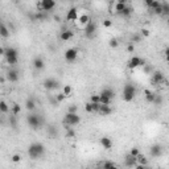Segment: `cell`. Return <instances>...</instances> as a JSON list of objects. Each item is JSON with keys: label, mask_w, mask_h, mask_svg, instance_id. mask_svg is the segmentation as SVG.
Segmentation results:
<instances>
[{"label": "cell", "mask_w": 169, "mask_h": 169, "mask_svg": "<svg viewBox=\"0 0 169 169\" xmlns=\"http://www.w3.org/2000/svg\"><path fill=\"white\" fill-rule=\"evenodd\" d=\"M144 65H145V60L141 57H137V55H133V57L128 61V63H127V66H128L129 69H136V67H139V66H144Z\"/></svg>", "instance_id": "obj_8"}, {"label": "cell", "mask_w": 169, "mask_h": 169, "mask_svg": "<svg viewBox=\"0 0 169 169\" xmlns=\"http://www.w3.org/2000/svg\"><path fill=\"white\" fill-rule=\"evenodd\" d=\"M31 18L32 20H36V21H44L48 18V15H46V12H40V11H37L36 13L31 15Z\"/></svg>", "instance_id": "obj_16"}, {"label": "cell", "mask_w": 169, "mask_h": 169, "mask_svg": "<svg viewBox=\"0 0 169 169\" xmlns=\"http://www.w3.org/2000/svg\"><path fill=\"white\" fill-rule=\"evenodd\" d=\"M11 34L9 29L7 28V25L3 23H0V37H3V38H8Z\"/></svg>", "instance_id": "obj_23"}, {"label": "cell", "mask_w": 169, "mask_h": 169, "mask_svg": "<svg viewBox=\"0 0 169 169\" xmlns=\"http://www.w3.org/2000/svg\"><path fill=\"white\" fill-rule=\"evenodd\" d=\"M11 160H12V163H20V161H21V155L15 153V155L11 157Z\"/></svg>", "instance_id": "obj_41"}, {"label": "cell", "mask_w": 169, "mask_h": 169, "mask_svg": "<svg viewBox=\"0 0 169 169\" xmlns=\"http://www.w3.org/2000/svg\"><path fill=\"white\" fill-rule=\"evenodd\" d=\"M136 161H137V164H140V165H145V166L148 165V158L145 157L144 155H141V153L136 157Z\"/></svg>", "instance_id": "obj_29"}, {"label": "cell", "mask_w": 169, "mask_h": 169, "mask_svg": "<svg viewBox=\"0 0 169 169\" xmlns=\"http://www.w3.org/2000/svg\"><path fill=\"white\" fill-rule=\"evenodd\" d=\"M132 12H133V8H132L131 5L127 4V7L124 8V11L120 13V16H124V17H128V16H131V15H132Z\"/></svg>", "instance_id": "obj_30"}, {"label": "cell", "mask_w": 169, "mask_h": 169, "mask_svg": "<svg viewBox=\"0 0 169 169\" xmlns=\"http://www.w3.org/2000/svg\"><path fill=\"white\" fill-rule=\"evenodd\" d=\"M91 107H92V112L98 114V111L100 108V103H91Z\"/></svg>", "instance_id": "obj_43"}, {"label": "cell", "mask_w": 169, "mask_h": 169, "mask_svg": "<svg viewBox=\"0 0 169 169\" xmlns=\"http://www.w3.org/2000/svg\"><path fill=\"white\" fill-rule=\"evenodd\" d=\"M32 63H33V67L36 69V70H42V69L45 67V62L41 57H36Z\"/></svg>", "instance_id": "obj_17"}, {"label": "cell", "mask_w": 169, "mask_h": 169, "mask_svg": "<svg viewBox=\"0 0 169 169\" xmlns=\"http://www.w3.org/2000/svg\"><path fill=\"white\" fill-rule=\"evenodd\" d=\"M71 91H73V89H71V86H70V84H65V86H63L62 94L65 95V97H69V95L71 94Z\"/></svg>", "instance_id": "obj_35"}, {"label": "cell", "mask_w": 169, "mask_h": 169, "mask_svg": "<svg viewBox=\"0 0 169 169\" xmlns=\"http://www.w3.org/2000/svg\"><path fill=\"white\" fill-rule=\"evenodd\" d=\"M65 95H63L62 94V92H60V94H57V95H55V98H54V99H55V102H57V103H61V102H63V100H65Z\"/></svg>", "instance_id": "obj_39"}, {"label": "cell", "mask_w": 169, "mask_h": 169, "mask_svg": "<svg viewBox=\"0 0 169 169\" xmlns=\"http://www.w3.org/2000/svg\"><path fill=\"white\" fill-rule=\"evenodd\" d=\"M75 131H74V128H70V129H67L66 131V137L67 139H73V137H75Z\"/></svg>", "instance_id": "obj_37"}, {"label": "cell", "mask_w": 169, "mask_h": 169, "mask_svg": "<svg viewBox=\"0 0 169 169\" xmlns=\"http://www.w3.org/2000/svg\"><path fill=\"white\" fill-rule=\"evenodd\" d=\"M28 155H29V157L33 158V160H37V158H40L41 156H44L45 155L44 144H41V143H32L28 147Z\"/></svg>", "instance_id": "obj_1"}, {"label": "cell", "mask_w": 169, "mask_h": 169, "mask_svg": "<svg viewBox=\"0 0 169 169\" xmlns=\"http://www.w3.org/2000/svg\"><path fill=\"white\" fill-rule=\"evenodd\" d=\"M84 110H86V112H92V107H91V103H86L84 104Z\"/></svg>", "instance_id": "obj_46"}, {"label": "cell", "mask_w": 169, "mask_h": 169, "mask_svg": "<svg viewBox=\"0 0 169 169\" xmlns=\"http://www.w3.org/2000/svg\"><path fill=\"white\" fill-rule=\"evenodd\" d=\"M110 169H119V168H118V166H116V165H114V166H111Z\"/></svg>", "instance_id": "obj_53"}, {"label": "cell", "mask_w": 169, "mask_h": 169, "mask_svg": "<svg viewBox=\"0 0 169 169\" xmlns=\"http://www.w3.org/2000/svg\"><path fill=\"white\" fill-rule=\"evenodd\" d=\"M78 18V11L77 8H70L66 13V20L67 21H75Z\"/></svg>", "instance_id": "obj_15"}, {"label": "cell", "mask_w": 169, "mask_h": 169, "mask_svg": "<svg viewBox=\"0 0 169 169\" xmlns=\"http://www.w3.org/2000/svg\"><path fill=\"white\" fill-rule=\"evenodd\" d=\"M79 121H81V118H79L78 114H66L65 118H63L62 120V124L63 126H69V127H75L77 124H79Z\"/></svg>", "instance_id": "obj_5"}, {"label": "cell", "mask_w": 169, "mask_h": 169, "mask_svg": "<svg viewBox=\"0 0 169 169\" xmlns=\"http://www.w3.org/2000/svg\"><path fill=\"white\" fill-rule=\"evenodd\" d=\"M115 164L112 163V161H106L104 164H103V169H110L111 166H114Z\"/></svg>", "instance_id": "obj_45"}, {"label": "cell", "mask_w": 169, "mask_h": 169, "mask_svg": "<svg viewBox=\"0 0 169 169\" xmlns=\"http://www.w3.org/2000/svg\"><path fill=\"white\" fill-rule=\"evenodd\" d=\"M55 7V1L54 0H42L37 4V8H38L40 12H49V11L54 9Z\"/></svg>", "instance_id": "obj_6"}, {"label": "cell", "mask_w": 169, "mask_h": 169, "mask_svg": "<svg viewBox=\"0 0 169 169\" xmlns=\"http://www.w3.org/2000/svg\"><path fill=\"white\" fill-rule=\"evenodd\" d=\"M90 103H99V94L91 95V98H90Z\"/></svg>", "instance_id": "obj_42"}, {"label": "cell", "mask_w": 169, "mask_h": 169, "mask_svg": "<svg viewBox=\"0 0 169 169\" xmlns=\"http://www.w3.org/2000/svg\"><path fill=\"white\" fill-rule=\"evenodd\" d=\"M58 81L55 78H46L44 82H42V86H44L45 90H48V91H53V90L58 89Z\"/></svg>", "instance_id": "obj_9"}, {"label": "cell", "mask_w": 169, "mask_h": 169, "mask_svg": "<svg viewBox=\"0 0 169 169\" xmlns=\"http://www.w3.org/2000/svg\"><path fill=\"white\" fill-rule=\"evenodd\" d=\"M163 102H164L163 95L156 94V95H155V100H153V104H156V106H161V104H163Z\"/></svg>", "instance_id": "obj_33"}, {"label": "cell", "mask_w": 169, "mask_h": 169, "mask_svg": "<svg viewBox=\"0 0 169 169\" xmlns=\"http://www.w3.org/2000/svg\"><path fill=\"white\" fill-rule=\"evenodd\" d=\"M141 40H143L141 34H140V33H135L133 36H132V38H131V44H136V42H141Z\"/></svg>", "instance_id": "obj_34"}, {"label": "cell", "mask_w": 169, "mask_h": 169, "mask_svg": "<svg viewBox=\"0 0 169 169\" xmlns=\"http://www.w3.org/2000/svg\"><path fill=\"white\" fill-rule=\"evenodd\" d=\"M5 54V49L3 46H0V55H4Z\"/></svg>", "instance_id": "obj_51"}, {"label": "cell", "mask_w": 169, "mask_h": 169, "mask_svg": "<svg viewBox=\"0 0 169 169\" xmlns=\"http://www.w3.org/2000/svg\"><path fill=\"white\" fill-rule=\"evenodd\" d=\"M127 52H128V53H133L135 52L133 44H128V45H127Z\"/></svg>", "instance_id": "obj_47"}, {"label": "cell", "mask_w": 169, "mask_h": 169, "mask_svg": "<svg viewBox=\"0 0 169 169\" xmlns=\"http://www.w3.org/2000/svg\"><path fill=\"white\" fill-rule=\"evenodd\" d=\"M110 46L114 48V49H115V48H118V46H119L118 38H115V37H114V38H111V40H110Z\"/></svg>", "instance_id": "obj_40"}, {"label": "cell", "mask_w": 169, "mask_h": 169, "mask_svg": "<svg viewBox=\"0 0 169 169\" xmlns=\"http://www.w3.org/2000/svg\"><path fill=\"white\" fill-rule=\"evenodd\" d=\"M73 36H74V33L70 31V29H65V31H62L61 32V40L62 41H69V40H71L73 38Z\"/></svg>", "instance_id": "obj_20"}, {"label": "cell", "mask_w": 169, "mask_h": 169, "mask_svg": "<svg viewBox=\"0 0 169 169\" xmlns=\"http://www.w3.org/2000/svg\"><path fill=\"white\" fill-rule=\"evenodd\" d=\"M48 135H49V137H52V139H57L58 137V129L55 126H49L48 127Z\"/></svg>", "instance_id": "obj_24"}, {"label": "cell", "mask_w": 169, "mask_h": 169, "mask_svg": "<svg viewBox=\"0 0 169 169\" xmlns=\"http://www.w3.org/2000/svg\"><path fill=\"white\" fill-rule=\"evenodd\" d=\"M84 36L87 37V38H94L95 37V33H97V24L94 23V21L90 20V23L87 24V25H84Z\"/></svg>", "instance_id": "obj_7"}, {"label": "cell", "mask_w": 169, "mask_h": 169, "mask_svg": "<svg viewBox=\"0 0 169 169\" xmlns=\"http://www.w3.org/2000/svg\"><path fill=\"white\" fill-rule=\"evenodd\" d=\"M77 111H78V107H77L75 104H71L70 107H69L67 112H69V114H77Z\"/></svg>", "instance_id": "obj_44"}, {"label": "cell", "mask_w": 169, "mask_h": 169, "mask_svg": "<svg viewBox=\"0 0 169 169\" xmlns=\"http://www.w3.org/2000/svg\"><path fill=\"white\" fill-rule=\"evenodd\" d=\"M5 77H7V79L9 82H17L18 81V71L16 70V69H9V70L7 71V74H5Z\"/></svg>", "instance_id": "obj_13"}, {"label": "cell", "mask_w": 169, "mask_h": 169, "mask_svg": "<svg viewBox=\"0 0 169 169\" xmlns=\"http://www.w3.org/2000/svg\"><path fill=\"white\" fill-rule=\"evenodd\" d=\"M79 23L82 24V25H87V24L90 23V17H89V15H82V16H79Z\"/></svg>", "instance_id": "obj_32"}, {"label": "cell", "mask_w": 169, "mask_h": 169, "mask_svg": "<svg viewBox=\"0 0 169 169\" xmlns=\"http://www.w3.org/2000/svg\"><path fill=\"white\" fill-rule=\"evenodd\" d=\"M144 70L148 73V71H151V70H152V69H151V66H145V69H144Z\"/></svg>", "instance_id": "obj_52"}, {"label": "cell", "mask_w": 169, "mask_h": 169, "mask_svg": "<svg viewBox=\"0 0 169 169\" xmlns=\"http://www.w3.org/2000/svg\"><path fill=\"white\" fill-rule=\"evenodd\" d=\"M9 112V106L7 104V102L0 100V114H8Z\"/></svg>", "instance_id": "obj_28"}, {"label": "cell", "mask_w": 169, "mask_h": 169, "mask_svg": "<svg viewBox=\"0 0 169 169\" xmlns=\"http://www.w3.org/2000/svg\"><path fill=\"white\" fill-rule=\"evenodd\" d=\"M129 155H131L132 157H137V156L140 155V149H139L137 147H133V148L131 149V152H129Z\"/></svg>", "instance_id": "obj_38"}, {"label": "cell", "mask_w": 169, "mask_h": 169, "mask_svg": "<svg viewBox=\"0 0 169 169\" xmlns=\"http://www.w3.org/2000/svg\"><path fill=\"white\" fill-rule=\"evenodd\" d=\"M111 112H112V108H111L110 106H103V104H100V108H99V111H98V114L102 116H108V115H111Z\"/></svg>", "instance_id": "obj_21"}, {"label": "cell", "mask_w": 169, "mask_h": 169, "mask_svg": "<svg viewBox=\"0 0 169 169\" xmlns=\"http://www.w3.org/2000/svg\"><path fill=\"white\" fill-rule=\"evenodd\" d=\"M135 97H136V87L132 83H127L123 87V99L126 102H131V100H133Z\"/></svg>", "instance_id": "obj_4"}, {"label": "cell", "mask_w": 169, "mask_h": 169, "mask_svg": "<svg viewBox=\"0 0 169 169\" xmlns=\"http://www.w3.org/2000/svg\"><path fill=\"white\" fill-rule=\"evenodd\" d=\"M149 152L152 157H160L163 155V145L160 144H153L152 147L149 148Z\"/></svg>", "instance_id": "obj_12"}, {"label": "cell", "mask_w": 169, "mask_h": 169, "mask_svg": "<svg viewBox=\"0 0 169 169\" xmlns=\"http://www.w3.org/2000/svg\"><path fill=\"white\" fill-rule=\"evenodd\" d=\"M0 23H1V18H0Z\"/></svg>", "instance_id": "obj_55"}, {"label": "cell", "mask_w": 169, "mask_h": 169, "mask_svg": "<svg viewBox=\"0 0 169 169\" xmlns=\"http://www.w3.org/2000/svg\"><path fill=\"white\" fill-rule=\"evenodd\" d=\"M100 95H104V97H107L108 99L112 100L114 97H115V91H114L111 87H104V89L100 91Z\"/></svg>", "instance_id": "obj_19"}, {"label": "cell", "mask_w": 169, "mask_h": 169, "mask_svg": "<svg viewBox=\"0 0 169 169\" xmlns=\"http://www.w3.org/2000/svg\"><path fill=\"white\" fill-rule=\"evenodd\" d=\"M144 95H145V100H147L148 103H153V100H155V95L156 92L151 91V90H144Z\"/></svg>", "instance_id": "obj_25"}, {"label": "cell", "mask_w": 169, "mask_h": 169, "mask_svg": "<svg viewBox=\"0 0 169 169\" xmlns=\"http://www.w3.org/2000/svg\"><path fill=\"white\" fill-rule=\"evenodd\" d=\"M151 82H152V84H155V86L164 83V82H165V75H164V73L163 71H153Z\"/></svg>", "instance_id": "obj_10"}, {"label": "cell", "mask_w": 169, "mask_h": 169, "mask_svg": "<svg viewBox=\"0 0 169 169\" xmlns=\"http://www.w3.org/2000/svg\"><path fill=\"white\" fill-rule=\"evenodd\" d=\"M8 120H9V124H11V127H12V128H16V127H17V120H16V116L15 115L9 116V119H8Z\"/></svg>", "instance_id": "obj_36"}, {"label": "cell", "mask_w": 169, "mask_h": 169, "mask_svg": "<svg viewBox=\"0 0 169 169\" xmlns=\"http://www.w3.org/2000/svg\"><path fill=\"white\" fill-rule=\"evenodd\" d=\"M25 108L28 111H34V108H36V102H34L33 98H28V99L25 100Z\"/></svg>", "instance_id": "obj_26"}, {"label": "cell", "mask_w": 169, "mask_h": 169, "mask_svg": "<svg viewBox=\"0 0 169 169\" xmlns=\"http://www.w3.org/2000/svg\"><path fill=\"white\" fill-rule=\"evenodd\" d=\"M141 37H148L149 36V31H148V29H141Z\"/></svg>", "instance_id": "obj_49"}, {"label": "cell", "mask_w": 169, "mask_h": 169, "mask_svg": "<svg viewBox=\"0 0 169 169\" xmlns=\"http://www.w3.org/2000/svg\"><path fill=\"white\" fill-rule=\"evenodd\" d=\"M126 7H127L126 0H119V1H116L115 4H114V11H115L118 15H120V13L124 11V8H126Z\"/></svg>", "instance_id": "obj_14"}, {"label": "cell", "mask_w": 169, "mask_h": 169, "mask_svg": "<svg viewBox=\"0 0 169 169\" xmlns=\"http://www.w3.org/2000/svg\"><path fill=\"white\" fill-rule=\"evenodd\" d=\"M161 15H169V4L166 1H161Z\"/></svg>", "instance_id": "obj_31"}, {"label": "cell", "mask_w": 169, "mask_h": 169, "mask_svg": "<svg viewBox=\"0 0 169 169\" xmlns=\"http://www.w3.org/2000/svg\"><path fill=\"white\" fill-rule=\"evenodd\" d=\"M5 60L11 66H15L18 61V52L15 48H7L5 49Z\"/></svg>", "instance_id": "obj_3"}, {"label": "cell", "mask_w": 169, "mask_h": 169, "mask_svg": "<svg viewBox=\"0 0 169 169\" xmlns=\"http://www.w3.org/2000/svg\"><path fill=\"white\" fill-rule=\"evenodd\" d=\"M26 123L29 124V127L33 129H38L40 127L42 126V124L45 123L44 118H41V115H37V114H29L28 116H26Z\"/></svg>", "instance_id": "obj_2"}, {"label": "cell", "mask_w": 169, "mask_h": 169, "mask_svg": "<svg viewBox=\"0 0 169 169\" xmlns=\"http://www.w3.org/2000/svg\"><path fill=\"white\" fill-rule=\"evenodd\" d=\"M137 164L136 161V157H132L131 155H127L126 158H124V165L127 166V168H132V166H135Z\"/></svg>", "instance_id": "obj_18"}, {"label": "cell", "mask_w": 169, "mask_h": 169, "mask_svg": "<svg viewBox=\"0 0 169 169\" xmlns=\"http://www.w3.org/2000/svg\"><path fill=\"white\" fill-rule=\"evenodd\" d=\"M111 24H112V21L108 20V18H106L104 21H103V26H106V28H108V26H111Z\"/></svg>", "instance_id": "obj_48"}, {"label": "cell", "mask_w": 169, "mask_h": 169, "mask_svg": "<svg viewBox=\"0 0 169 169\" xmlns=\"http://www.w3.org/2000/svg\"><path fill=\"white\" fill-rule=\"evenodd\" d=\"M11 112H12V115L17 116L18 114L21 112V106L17 104V103H13V104L11 106Z\"/></svg>", "instance_id": "obj_27"}, {"label": "cell", "mask_w": 169, "mask_h": 169, "mask_svg": "<svg viewBox=\"0 0 169 169\" xmlns=\"http://www.w3.org/2000/svg\"><path fill=\"white\" fill-rule=\"evenodd\" d=\"M100 145H102L104 149H111L112 148V141H111L110 137H100Z\"/></svg>", "instance_id": "obj_22"}, {"label": "cell", "mask_w": 169, "mask_h": 169, "mask_svg": "<svg viewBox=\"0 0 169 169\" xmlns=\"http://www.w3.org/2000/svg\"><path fill=\"white\" fill-rule=\"evenodd\" d=\"M145 169H152V168H149V166H148V165H147V166H145Z\"/></svg>", "instance_id": "obj_54"}, {"label": "cell", "mask_w": 169, "mask_h": 169, "mask_svg": "<svg viewBox=\"0 0 169 169\" xmlns=\"http://www.w3.org/2000/svg\"><path fill=\"white\" fill-rule=\"evenodd\" d=\"M133 168H135V169H145V165H140V164H136Z\"/></svg>", "instance_id": "obj_50"}, {"label": "cell", "mask_w": 169, "mask_h": 169, "mask_svg": "<svg viewBox=\"0 0 169 169\" xmlns=\"http://www.w3.org/2000/svg\"><path fill=\"white\" fill-rule=\"evenodd\" d=\"M77 57H78V50L75 48H70V49H67L65 52V60L67 62H74L77 60Z\"/></svg>", "instance_id": "obj_11"}]
</instances>
